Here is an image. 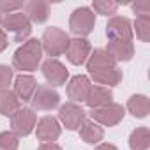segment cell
I'll list each match as a JSON object with an SVG mask.
<instances>
[{
	"label": "cell",
	"instance_id": "obj_1",
	"mask_svg": "<svg viewBox=\"0 0 150 150\" xmlns=\"http://www.w3.org/2000/svg\"><path fill=\"white\" fill-rule=\"evenodd\" d=\"M41 60V42L37 39H30L23 44L14 55V67L20 71H34Z\"/></svg>",
	"mask_w": 150,
	"mask_h": 150
},
{
	"label": "cell",
	"instance_id": "obj_2",
	"mask_svg": "<svg viewBox=\"0 0 150 150\" xmlns=\"http://www.w3.org/2000/svg\"><path fill=\"white\" fill-rule=\"evenodd\" d=\"M42 41H44L46 51H48L51 57H58L60 53H64V51L67 50V44H69L67 35H65L62 30H58V28H48V30L44 32Z\"/></svg>",
	"mask_w": 150,
	"mask_h": 150
},
{
	"label": "cell",
	"instance_id": "obj_3",
	"mask_svg": "<svg viewBox=\"0 0 150 150\" xmlns=\"http://www.w3.org/2000/svg\"><path fill=\"white\" fill-rule=\"evenodd\" d=\"M122 117H124V108L120 104H113V103H110L103 108H97L92 113V118L104 125H115L122 120Z\"/></svg>",
	"mask_w": 150,
	"mask_h": 150
},
{
	"label": "cell",
	"instance_id": "obj_4",
	"mask_svg": "<svg viewBox=\"0 0 150 150\" xmlns=\"http://www.w3.org/2000/svg\"><path fill=\"white\" fill-rule=\"evenodd\" d=\"M94 28V14L88 9H78L74 11L72 18H71V30L74 34L80 35H87L90 34Z\"/></svg>",
	"mask_w": 150,
	"mask_h": 150
},
{
	"label": "cell",
	"instance_id": "obj_5",
	"mask_svg": "<svg viewBox=\"0 0 150 150\" xmlns=\"http://www.w3.org/2000/svg\"><path fill=\"white\" fill-rule=\"evenodd\" d=\"M60 118L67 129H78L85 122V111L74 103H67L60 108Z\"/></svg>",
	"mask_w": 150,
	"mask_h": 150
},
{
	"label": "cell",
	"instance_id": "obj_6",
	"mask_svg": "<svg viewBox=\"0 0 150 150\" xmlns=\"http://www.w3.org/2000/svg\"><path fill=\"white\" fill-rule=\"evenodd\" d=\"M35 125V115L32 110H18L13 115V129L20 136H27L32 132Z\"/></svg>",
	"mask_w": 150,
	"mask_h": 150
},
{
	"label": "cell",
	"instance_id": "obj_7",
	"mask_svg": "<svg viewBox=\"0 0 150 150\" xmlns=\"http://www.w3.org/2000/svg\"><path fill=\"white\" fill-rule=\"evenodd\" d=\"M4 25H6V28H7L9 32L14 34L16 41L25 39V37L30 34V30H32L28 20H27L23 14H9V16L4 20Z\"/></svg>",
	"mask_w": 150,
	"mask_h": 150
},
{
	"label": "cell",
	"instance_id": "obj_8",
	"mask_svg": "<svg viewBox=\"0 0 150 150\" xmlns=\"http://www.w3.org/2000/svg\"><path fill=\"white\" fill-rule=\"evenodd\" d=\"M106 34L111 41H127V42H131V35H132L129 21L125 18H113L108 23Z\"/></svg>",
	"mask_w": 150,
	"mask_h": 150
},
{
	"label": "cell",
	"instance_id": "obj_9",
	"mask_svg": "<svg viewBox=\"0 0 150 150\" xmlns=\"http://www.w3.org/2000/svg\"><path fill=\"white\" fill-rule=\"evenodd\" d=\"M60 136V125L53 117H44L37 124V138L44 143H53Z\"/></svg>",
	"mask_w": 150,
	"mask_h": 150
},
{
	"label": "cell",
	"instance_id": "obj_10",
	"mask_svg": "<svg viewBox=\"0 0 150 150\" xmlns=\"http://www.w3.org/2000/svg\"><path fill=\"white\" fill-rule=\"evenodd\" d=\"M90 81L85 76H74L67 85V94L72 101H87L90 94Z\"/></svg>",
	"mask_w": 150,
	"mask_h": 150
},
{
	"label": "cell",
	"instance_id": "obj_11",
	"mask_svg": "<svg viewBox=\"0 0 150 150\" xmlns=\"http://www.w3.org/2000/svg\"><path fill=\"white\" fill-rule=\"evenodd\" d=\"M42 72L51 85H64L67 80V69L58 60H48L42 65Z\"/></svg>",
	"mask_w": 150,
	"mask_h": 150
},
{
	"label": "cell",
	"instance_id": "obj_12",
	"mask_svg": "<svg viewBox=\"0 0 150 150\" xmlns=\"http://www.w3.org/2000/svg\"><path fill=\"white\" fill-rule=\"evenodd\" d=\"M32 101H34V106L37 110H51V108H55L58 104L60 97L50 87H37V92H35Z\"/></svg>",
	"mask_w": 150,
	"mask_h": 150
},
{
	"label": "cell",
	"instance_id": "obj_13",
	"mask_svg": "<svg viewBox=\"0 0 150 150\" xmlns=\"http://www.w3.org/2000/svg\"><path fill=\"white\" fill-rule=\"evenodd\" d=\"M67 57L72 64H83L90 53V44L85 41V39H74V41H69L67 44Z\"/></svg>",
	"mask_w": 150,
	"mask_h": 150
},
{
	"label": "cell",
	"instance_id": "obj_14",
	"mask_svg": "<svg viewBox=\"0 0 150 150\" xmlns=\"http://www.w3.org/2000/svg\"><path fill=\"white\" fill-rule=\"evenodd\" d=\"M35 92V80L32 76H21L16 78V83H14V94L18 99L21 101H30L32 99V94Z\"/></svg>",
	"mask_w": 150,
	"mask_h": 150
},
{
	"label": "cell",
	"instance_id": "obj_15",
	"mask_svg": "<svg viewBox=\"0 0 150 150\" xmlns=\"http://www.w3.org/2000/svg\"><path fill=\"white\" fill-rule=\"evenodd\" d=\"M115 67V60L111 58V55L104 50H97L94 51V55L88 60V71L96 72V71H103V69H113Z\"/></svg>",
	"mask_w": 150,
	"mask_h": 150
},
{
	"label": "cell",
	"instance_id": "obj_16",
	"mask_svg": "<svg viewBox=\"0 0 150 150\" xmlns=\"http://www.w3.org/2000/svg\"><path fill=\"white\" fill-rule=\"evenodd\" d=\"M111 103V92L108 88H103V87H94L90 88V94L87 97V104L94 110L97 108H103L106 104Z\"/></svg>",
	"mask_w": 150,
	"mask_h": 150
},
{
	"label": "cell",
	"instance_id": "obj_17",
	"mask_svg": "<svg viewBox=\"0 0 150 150\" xmlns=\"http://www.w3.org/2000/svg\"><path fill=\"white\" fill-rule=\"evenodd\" d=\"M80 136H81L83 141H87V143H97V141L103 139L104 131H103L97 124H94L92 120H85V122L80 125Z\"/></svg>",
	"mask_w": 150,
	"mask_h": 150
},
{
	"label": "cell",
	"instance_id": "obj_18",
	"mask_svg": "<svg viewBox=\"0 0 150 150\" xmlns=\"http://www.w3.org/2000/svg\"><path fill=\"white\" fill-rule=\"evenodd\" d=\"M108 53L111 55L113 60H129L132 57V44L127 41H111L108 46Z\"/></svg>",
	"mask_w": 150,
	"mask_h": 150
},
{
	"label": "cell",
	"instance_id": "obj_19",
	"mask_svg": "<svg viewBox=\"0 0 150 150\" xmlns=\"http://www.w3.org/2000/svg\"><path fill=\"white\" fill-rule=\"evenodd\" d=\"M20 110V99L16 97L14 92H4L0 94V113L13 117Z\"/></svg>",
	"mask_w": 150,
	"mask_h": 150
},
{
	"label": "cell",
	"instance_id": "obj_20",
	"mask_svg": "<svg viewBox=\"0 0 150 150\" xmlns=\"http://www.w3.org/2000/svg\"><path fill=\"white\" fill-rule=\"evenodd\" d=\"M94 76V81L101 83V85H117L122 80V72L118 69H103V71H96L90 72Z\"/></svg>",
	"mask_w": 150,
	"mask_h": 150
},
{
	"label": "cell",
	"instance_id": "obj_21",
	"mask_svg": "<svg viewBox=\"0 0 150 150\" xmlns=\"http://www.w3.org/2000/svg\"><path fill=\"white\" fill-rule=\"evenodd\" d=\"M131 148L132 150H146L150 146V132L146 127H139L131 134Z\"/></svg>",
	"mask_w": 150,
	"mask_h": 150
},
{
	"label": "cell",
	"instance_id": "obj_22",
	"mask_svg": "<svg viewBox=\"0 0 150 150\" xmlns=\"http://www.w3.org/2000/svg\"><path fill=\"white\" fill-rule=\"evenodd\" d=\"M127 108H129V111L134 115V117H145L146 113H148V110H150V103H148V99L145 97V96H132L131 99H129V103H127Z\"/></svg>",
	"mask_w": 150,
	"mask_h": 150
},
{
	"label": "cell",
	"instance_id": "obj_23",
	"mask_svg": "<svg viewBox=\"0 0 150 150\" xmlns=\"http://www.w3.org/2000/svg\"><path fill=\"white\" fill-rule=\"evenodd\" d=\"M25 9H27L28 16L37 23H42L48 18V6L42 2H30V4H27Z\"/></svg>",
	"mask_w": 150,
	"mask_h": 150
},
{
	"label": "cell",
	"instance_id": "obj_24",
	"mask_svg": "<svg viewBox=\"0 0 150 150\" xmlns=\"http://www.w3.org/2000/svg\"><path fill=\"white\" fill-rule=\"evenodd\" d=\"M16 148H18V136L14 132L0 134V150H16Z\"/></svg>",
	"mask_w": 150,
	"mask_h": 150
},
{
	"label": "cell",
	"instance_id": "obj_25",
	"mask_svg": "<svg viewBox=\"0 0 150 150\" xmlns=\"http://www.w3.org/2000/svg\"><path fill=\"white\" fill-rule=\"evenodd\" d=\"M148 18L146 16H141L138 21H136V34L141 41H148V35H150V28H148Z\"/></svg>",
	"mask_w": 150,
	"mask_h": 150
},
{
	"label": "cell",
	"instance_id": "obj_26",
	"mask_svg": "<svg viewBox=\"0 0 150 150\" xmlns=\"http://www.w3.org/2000/svg\"><path fill=\"white\" fill-rule=\"evenodd\" d=\"M13 78V71L7 65H0V90H6L11 83Z\"/></svg>",
	"mask_w": 150,
	"mask_h": 150
},
{
	"label": "cell",
	"instance_id": "obj_27",
	"mask_svg": "<svg viewBox=\"0 0 150 150\" xmlns=\"http://www.w3.org/2000/svg\"><path fill=\"white\" fill-rule=\"evenodd\" d=\"M94 7L97 9V11H101L103 14H111V13H115V9H117V4H103V2H96L94 4Z\"/></svg>",
	"mask_w": 150,
	"mask_h": 150
},
{
	"label": "cell",
	"instance_id": "obj_28",
	"mask_svg": "<svg viewBox=\"0 0 150 150\" xmlns=\"http://www.w3.org/2000/svg\"><path fill=\"white\" fill-rule=\"evenodd\" d=\"M39 150H62V148L58 145H55V143H44V145L39 146Z\"/></svg>",
	"mask_w": 150,
	"mask_h": 150
},
{
	"label": "cell",
	"instance_id": "obj_29",
	"mask_svg": "<svg viewBox=\"0 0 150 150\" xmlns=\"http://www.w3.org/2000/svg\"><path fill=\"white\" fill-rule=\"evenodd\" d=\"M6 46H7V37H6L4 30H0V51L6 50Z\"/></svg>",
	"mask_w": 150,
	"mask_h": 150
},
{
	"label": "cell",
	"instance_id": "obj_30",
	"mask_svg": "<svg viewBox=\"0 0 150 150\" xmlns=\"http://www.w3.org/2000/svg\"><path fill=\"white\" fill-rule=\"evenodd\" d=\"M96 150H117V146H113V145H108V143H103V145H99Z\"/></svg>",
	"mask_w": 150,
	"mask_h": 150
},
{
	"label": "cell",
	"instance_id": "obj_31",
	"mask_svg": "<svg viewBox=\"0 0 150 150\" xmlns=\"http://www.w3.org/2000/svg\"><path fill=\"white\" fill-rule=\"evenodd\" d=\"M0 21H2V20H0Z\"/></svg>",
	"mask_w": 150,
	"mask_h": 150
}]
</instances>
